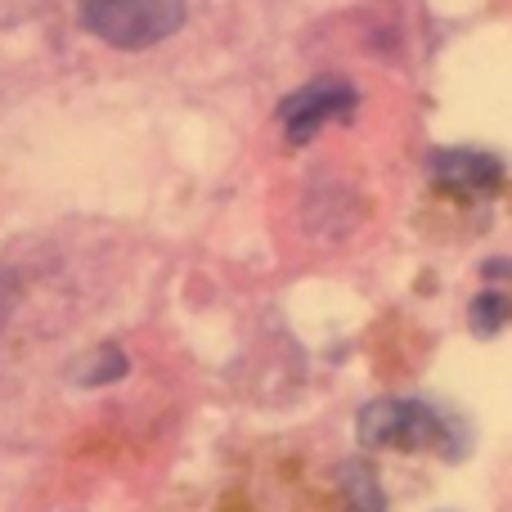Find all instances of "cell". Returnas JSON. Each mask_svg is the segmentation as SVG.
<instances>
[{"label": "cell", "mask_w": 512, "mask_h": 512, "mask_svg": "<svg viewBox=\"0 0 512 512\" xmlns=\"http://www.w3.org/2000/svg\"><path fill=\"white\" fill-rule=\"evenodd\" d=\"M81 23L117 50H149L185 23V0H81Z\"/></svg>", "instance_id": "2"}, {"label": "cell", "mask_w": 512, "mask_h": 512, "mask_svg": "<svg viewBox=\"0 0 512 512\" xmlns=\"http://www.w3.org/2000/svg\"><path fill=\"white\" fill-rule=\"evenodd\" d=\"M126 378V355L117 351V346H99V351L81 355L77 364H72V382L77 387H108V382Z\"/></svg>", "instance_id": "5"}, {"label": "cell", "mask_w": 512, "mask_h": 512, "mask_svg": "<svg viewBox=\"0 0 512 512\" xmlns=\"http://www.w3.org/2000/svg\"><path fill=\"white\" fill-rule=\"evenodd\" d=\"M18 274L14 270H0V328L9 324V315H14V306H18Z\"/></svg>", "instance_id": "7"}, {"label": "cell", "mask_w": 512, "mask_h": 512, "mask_svg": "<svg viewBox=\"0 0 512 512\" xmlns=\"http://www.w3.org/2000/svg\"><path fill=\"white\" fill-rule=\"evenodd\" d=\"M351 512H355V508H351Z\"/></svg>", "instance_id": "8"}, {"label": "cell", "mask_w": 512, "mask_h": 512, "mask_svg": "<svg viewBox=\"0 0 512 512\" xmlns=\"http://www.w3.org/2000/svg\"><path fill=\"white\" fill-rule=\"evenodd\" d=\"M355 104H360L355 86H346V81H337V77H324V81H310V86H301L297 95L283 99L279 117H283L288 140L306 144V140H315V131L324 122H333V117H351Z\"/></svg>", "instance_id": "3"}, {"label": "cell", "mask_w": 512, "mask_h": 512, "mask_svg": "<svg viewBox=\"0 0 512 512\" xmlns=\"http://www.w3.org/2000/svg\"><path fill=\"white\" fill-rule=\"evenodd\" d=\"M508 319V297H499V292H486V297L472 301V333L477 337H490L499 333Z\"/></svg>", "instance_id": "6"}, {"label": "cell", "mask_w": 512, "mask_h": 512, "mask_svg": "<svg viewBox=\"0 0 512 512\" xmlns=\"http://www.w3.org/2000/svg\"><path fill=\"white\" fill-rule=\"evenodd\" d=\"M432 176L450 189H463V194H486L499 185L504 167H499V158L477 149H441L432 153Z\"/></svg>", "instance_id": "4"}, {"label": "cell", "mask_w": 512, "mask_h": 512, "mask_svg": "<svg viewBox=\"0 0 512 512\" xmlns=\"http://www.w3.org/2000/svg\"><path fill=\"white\" fill-rule=\"evenodd\" d=\"M355 432H360L364 450H441L445 459L468 454V427L427 400H373L360 409Z\"/></svg>", "instance_id": "1"}]
</instances>
